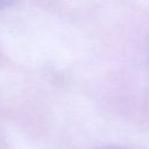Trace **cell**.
<instances>
[{
    "label": "cell",
    "instance_id": "obj_2",
    "mask_svg": "<svg viewBox=\"0 0 149 149\" xmlns=\"http://www.w3.org/2000/svg\"><path fill=\"white\" fill-rule=\"evenodd\" d=\"M101 149H115V148H101Z\"/></svg>",
    "mask_w": 149,
    "mask_h": 149
},
{
    "label": "cell",
    "instance_id": "obj_1",
    "mask_svg": "<svg viewBox=\"0 0 149 149\" xmlns=\"http://www.w3.org/2000/svg\"><path fill=\"white\" fill-rule=\"evenodd\" d=\"M15 0H0V9H3L6 7H9Z\"/></svg>",
    "mask_w": 149,
    "mask_h": 149
}]
</instances>
